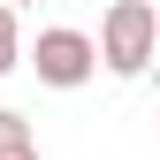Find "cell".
Wrapping results in <instances>:
<instances>
[{"instance_id": "obj_3", "label": "cell", "mask_w": 160, "mask_h": 160, "mask_svg": "<svg viewBox=\"0 0 160 160\" xmlns=\"http://www.w3.org/2000/svg\"><path fill=\"white\" fill-rule=\"evenodd\" d=\"M0 160H46V152H38L31 114H15V107H0Z\"/></svg>"}, {"instance_id": "obj_2", "label": "cell", "mask_w": 160, "mask_h": 160, "mask_svg": "<svg viewBox=\"0 0 160 160\" xmlns=\"http://www.w3.org/2000/svg\"><path fill=\"white\" fill-rule=\"evenodd\" d=\"M31 69H38V84H53V92H76V84H92V76H99V38L69 31V23H53V31H38V46H31Z\"/></svg>"}, {"instance_id": "obj_1", "label": "cell", "mask_w": 160, "mask_h": 160, "mask_svg": "<svg viewBox=\"0 0 160 160\" xmlns=\"http://www.w3.org/2000/svg\"><path fill=\"white\" fill-rule=\"evenodd\" d=\"M160 53V8L152 0H114L107 15H99V69L107 76H145Z\"/></svg>"}, {"instance_id": "obj_5", "label": "cell", "mask_w": 160, "mask_h": 160, "mask_svg": "<svg viewBox=\"0 0 160 160\" xmlns=\"http://www.w3.org/2000/svg\"><path fill=\"white\" fill-rule=\"evenodd\" d=\"M8 8H38V0H8Z\"/></svg>"}, {"instance_id": "obj_4", "label": "cell", "mask_w": 160, "mask_h": 160, "mask_svg": "<svg viewBox=\"0 0 160 160\" xmlns=\"http://www.w3.org/2000/svg\"><path fill=\"white\" fill-rule=\"evenodd\" d=\"M23 69V31H15V8L0 0V76H15Z\"/></svg>"}]
</instances>
